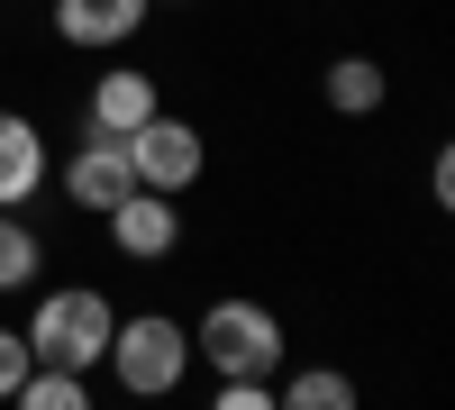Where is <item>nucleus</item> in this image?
Returning <instances> with one entry per match:
<instances>
[{
  "label": "nucleus",
  "instance_id": "4468645a",
  "mask_svg": "<svg viewBox=\"0 0 455 410\" xmlns=\"http://www.w3.org/2000/svg\"><path fill=\"white\" fill-rule=\"evenodd\" d=\"M28 365H36V356H28V338H19V328H0V401L28 383Z\"/></svg>",
  "mask_w": 455,
  "mask_h": 410
},
{
  "label": "nucleus",
  "instance_id": "6e6552de",
  "mask_svg": "<svg viewBox=\"0 0 455 410\" xmlns=\"http://www.w3.org/2000/svg\"><path fill=\"white\" fill-rule=\"evenodd\" d=\"M36 182H46V137H36V119L0 109V210L36 201Z\"/></svg>",
  "mask_w": 455,
  "mask_h": 410
},
{
  "label": "nucleus",
  "instance_id": "f8f14e48",
  "mask_svg": "<svg viewBox=\"0 0 455 410\" xmlns=\"http://www.w3.org/2000/svg\"><path fill=\"white\" fill-rule=\"evenodd\" d=\"M274 410H355V383L337 374V365H310V374H291L274 392Z\"/></svg>",
  "mask_w": 455,
  "mask_h": 410
},
{
  "label": "nucleus",
  "instance_id": "2eb2a0df",
  "mask_svg": "<svg viewBox=\"0 0 455 410\" xmlns=\"http://www.w3.org/2000/svg\"><path fill=\"white\" fill-rule=\"evenodd\" d=\"M210 410H274V392H264V383H219Z\"/></svg>",
  "mask_w": 455,
  "mask_h": 410
},
{
  "label": "nucleus",
  "instance_id": "f03ea898",
  "mask_svg": "<svg viewBox=\"0 0 455 410\" xmlns=\"http://www.w3.org/2000/svg\"><path fill=\"white\" fill-rule=\"evenodd\" d=\"M109 328H119V319H109L100 292H92V283H64V292L36 301V319L19 328V338H28L36 365H55V374H92V365L109 356Z\"/></svg>",
  "mask_w": 455,
  "mask_h": 410
},
{
  "label": "nucleus",
  "instance_id": "1a4fd4ad",
  "mask_svg": "<svg viewBox=\"0 0 455 410\" xmlns=\"http://www.w3.org/2000/svg\"><path fill=\"white\" fill-rule=\"evenodd\" d=\"M55 28L73 46H128L146 28V0H55Z\"/></svg>",
  "mask_w": 455,
  "mask_h": 410
},
{
  "label": "nucleus",
  "instance_id": "dca6fc26",
  "mask_svg": "<svg viewBox=\"0 0 455 410\" xmlns=\"http://www.w3.org/2000/svg\"><path fill=\"white\" fill-rule=\"evenodd\" d=\"M146 10H156V0H146Z\"/></svg>",
  "mask_w": 455,
  "mask_h": 410
},
{
  "label": "nucleus",
  "instance_id": "0eeeda50",
  "mask_svg": "<svg viewBox=\"0 0 455 410\" xmlns=\"http://www.w3.org/2000/svg\"><path fill=\"white\" fill-rule=\"evenodd\" d=\"M156 73H137V64H109L100 73V92H92V137H128V128H146L156 119Z\"/></svg>",
  "mask_w": 455,
  "mask_h": 410
},
{
  "label": "nucleus",
  "instance_id": "7ed1b4c3",
  "mask_svg": "<svg viewBox=\"0 0 455 410\" xmlns=\"http://www.w3.org/2000/svg\"><path fill=\"white\" fill-rule=\"evenodd\" d=\"M109 374H119V392H137V401H164V392H182V374H192V338H182V319H164V310H137V319H119L109 328Z\"/></svg>",
  "mask_w": 455,
  "mask_h": 410
},
{
  "label": "nucleus",
  "instance_id": "9b49d317",
  "mask_svg": "<svg viewBox=\"0 0 455 410\" xmlns=\"http://www.w3.org/2000/svg\"><path fill=\"white\" fill-rule=\"evenodd\" d=\"M10 410H92V383L55 374V365H28V383L10 392Z\"/></svg>",
  "mask_w": 455,
  "mask_h": 410
},
{
  "label": "nucleus",
  "instance_id": "9d476101",
  "mask_svg": "<svg viewBox=\"0 0 455 410\" xmlns=\"http://www.w3.org/2000/svg\"><path fill=\"white\" fill-rule=\"evenodd\" d=\"M383 64H373V55H337L328 64V109H337V119H373V109H383Z\"/></svg>",
  "mask_w": 455,
  "mask_h": 410
},
{
  "label": "nucleus",
  "instance_id": "ddd939ff",
  "mask_svg": "<svg viewBox=\"0 0 455 410\" xmlns=\"http://www.w3.org/2000/svg\"><path fill=\"white\" fill-rule=\"evenodd\" d=\"M36 274H46V246H36V229H19V219L0 210V292H36Z\"/></svg>",
  "mask_w": 455,
  "mask_h": 410
},
{
  "label": "nucleus",
  "instance_id": "20e7f679",
  "mask_svg": "<svg viewBox=\"0 0 455 410\" xmlns=\"http://www.w3.org/2000/svg\"><path fill=\"white\" fill-rule=\"evenodd\" d=\"M119 146H128L137 192H164V201H182V192H192V182H201V156H210V146H201V128H192V119H164V109H156L146 128H128Z\"/></svg>",
  "mask_w": 455,
  "mask_h": 410
},
{
  "label": "nucleus",
  "instance_id": "423d86ee",
  "mask_svg": "<svg viewBox=\"0 0 455 410\" xmlns=\"http://www.w3.org/2000/svg\"><path fill=\"white\" fill-rule=\"evenodd\" d=\"M64 192L83 201V210H119V201L137 192L128 146H119V137H83V146H73V165H64Z\"/></svg>",
  "mask_w": 455,
  "mask_h": 410
},
{
  "label": "nucleus",
  "instance_id": "f257e3e1",
  "mask_svg": "<svg viewBox=\"0 0 455 410\" xmlns=\"http://www.w3.org/2000/svg\"><path fill=\"white\" fill-rule=\"evenodd\" d=\"M192 365H210L219 383H264L283 365V319L264 301H210L192 328Z\"/></svg>",
  "mask_w": 455,
  "mask_h": 410
},
{
  "label": "nucleus",
  "instance_id": "39448f33",
  "mask_svg": "<svg viewBox=\"0 0 455 410\" xmlns=\"http://www.w3.org/2000/svg\"><path fill=\"white\" fill-rule=\"evenodd\" d=\"M100 219H109V246H119L128 265H156V255L182 246V210H173L164 192H128L119 210H100Z\"/></svg>",
  "mask_w": 455,
  "mask_h": 410
}]
</instances>
